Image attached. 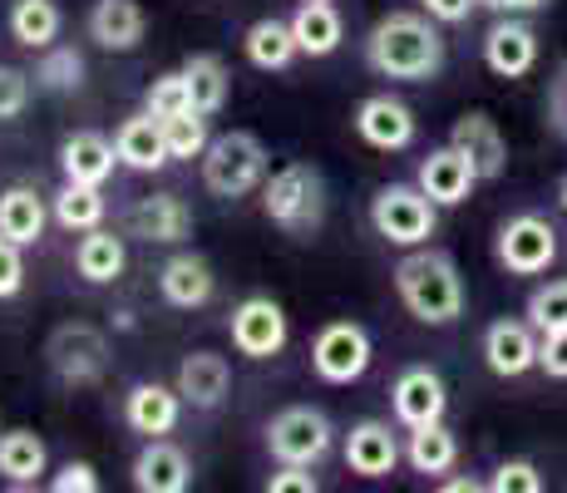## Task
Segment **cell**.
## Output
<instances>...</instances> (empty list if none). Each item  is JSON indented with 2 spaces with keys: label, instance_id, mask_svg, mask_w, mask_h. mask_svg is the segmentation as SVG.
<instances>
[{
  "label": "cell",
  "instance_id": "6da1fadb",
  "mask_svg": "<svg viewBox=\"0 0 567 493\" xmlns=\"http://www.w3.org/2000/svg\"><path fill=\"white\" fill-rule=\"evenodd\" d=\"M365 60H370V70L385 74V80L424 84L444 70V40L424 16L395 10V16L375 20V30L365 35Z\"/></svg>",
  "mask_w": 567,
  "mask_h": 493
},
{
  "label": "cell",
  "instance_id": "7a4b0ae2",
  "mask_svg": "<svg viewBox=\"0 0 567 493\" xmlns=\"http://www.w3.org/2000/svg\"><path fill=\"white\" fill-rule=\"evenodd\" d=\"M395 291L410 306L414 321L424 326H450L464 316V281L444 251H410L395 267Z\"/></svg>",
  "mask_w": 567,
  "mask_h": 493
},
{
  "label": "cell",
  "instance_id": "3957f363",
  "mask_svg": "<svg viewBox=\"0 0 567 493\" xmlns=\"http://www.w3.org/2000/svg\"><path fill=\"white\" fill-rule=\"evenodd\" d=\"M261 213L291 237H311L326 217V183L311 163H287L261 183Z\"/></svg>",
  "mask_w": 567,
  "mask_h": 493
},
{
  "label": "cell",
  "instance_id": "277c9868",
  "mask_svg": "<svg viewBox=\"0 0 567 493\" xmlns=\"http://www.w3.org/2000/svg\"><path fill=\"white\" fill-rule=\"evenodd\" d=\"M267 178V144L247 129H233V134H217L203 153V183L207 193L217 197H243L252 193L257 183Z\"/></svg>",
  "mask_w": 567,
  "mask_h": 493
},
{
  "label": "cell",
  "instance_id": "5b68a950",
  "mask_svg": "<svg viewBox=\"0 0 567 493\" xmlns=\"http://www.w3.org/2000/svg\"><path fill=\"white\" fill-rule=\"evenodd\" d=\"M434 197L424 188H410V183H390V188H380L370 197V223H375V233L385 237V243L395 247H420L434 237V223H440V213H434Z\"/></svg>",
  "mask_w": 567,
  "mask_h": 493
},
{
  "label": "cell",
  "instance_id": "8992f818",
  "mask_svg": "<svg viewBox=\"0 0 567 493\" xmlns=\"http://www.w3.org/2000/svg\"><path fill=\"white\" fill-rule=\"evenodd\" d=\"M45 360L64 386H94L109 366V341L104 331H94L90 321H64L50 331Z\"/></svg>",
  "mask_w": 567,
  "mask_h": 493
},
{
  "label": "cell",
  "instance_id": "52a82bcc",
  "mask_svg": "<svg viewBox=\"0 0 567 493\" xmlns=\"http://www.w3.org/2000/svg\"><path fill=\"white\" fill-rule=\"evenodd\" d=\"M267 449L281 464H321L331 454V420L316 404H291L267 424Z\"/></svg>",
  "mask_w": 567,
  "mask_h": 493
},
{
  "label": "cell",
  "instance_id": "ba28073f",
  "mask_svg": "<svg viewBox=\"0 0 567 493\" xmlns=\"http://www.w3.org/2000/svg\"><path fill=\"white\" fill-rule=\"evenodd\" d=\"M498 261L514 277H538L558 261V233H553L548 217L538 213H518L498 227Z\"/></svg>",
  "mask_w": 567,
  "mask_h": 493
},
{
  "label": "cell",
  "instance_id": "9c48e42d",
  "mask_svg": "<svg viewBox=\"0 0 567 493\" xmlns=\"http://www.w3.org/2000/svg\"><path fill=\"white\" fill-rule=\"evenodd\" d=\"M311 366H316V376H321L326 386H351V380H361L370 370L365 326H355V321L321 326V336H316V346H311Z\"/></svg>",
  "mask_w": 567,
  "mask_h": 493
},
{
  "label": "cell",
  "instance_id": "30bf717a",
  "mask_svg": "<svg viewBox=\"0 0 567 493\" xmlns=\"http://www.w3.org/2000/svg\"><path fill=\"white\" fill-rule=\"evenodd\" d=\"M227 331H233V346L243 350V356L271 360L281 346H287V311H281L271 296H247V301L233 311Z\"/></svg>",
  "mask_w": 567,
  "mask_h": 493
},
{
  "label": "cell",
  "instance_id": "8fae6325",
  "mask_svg": "<svg viewBox=\"0 0 567 493\" xmlns=\"http://www.w3.org/2000/svg\"><path fill=\"white\" fill-rule=\"evenodd\" d=\"M390 404H395V420L405 424V430H420V424L444 420L450 394H444V380L434 376L430 366H410L405 376L395 380V390H390Z\"/></svg>",
  "mask_w": 567,
  "mask_h": 493
},
{
  "label": "cell",
  "instance_id": "7c38bea8",
  "mask_svg": "<svg viewBox=\"0 0 567 493\" xmlns=\"http://www.w3.org/2000/svg\"><path fill=\"white\" fill-rule=\"evenodd\" d=\"M450 144L460 148L468 163H474L478 183H494L498 173L508 168V138L498 134V124H494V119L484 114V109H474V114H464L460 124H454Z\"/></svg>",
  "mask_w": 567,
  "mask_h": 493
},
{
  "label": "cell",
  "instance_id": "4fadbf2b",
  "mask_svg": "<svg viewBox=\"0 0 567 493\" xmlns=\"http://www.w3.org/2000/svg\"><path fill=\"white\" fill-rule=\"evenodd\" d=\"M538 326L533 321H494L484 331V360H488V370L494 376H504V380H518V376H528L533 366H538Z\"/></svg>",
  "mask_w": 567,
  "mask_h": 493
},
{
  "label": "cell",
  "instance_id": "5bb4252c",
  "mask_svg": "<svg viewBox=\"0 0 567 493\" xmlns=\"http://www.w3.org/2000/svg\"><path fill=\"white\" fill-rule=\"evenodd\" d=\"M355 134L380 153H400V148L414 144V114H410V104H400V99L370 94L365 104L355 109Z\"/></svg>",
  "mask_w": 567,
  "mask_h": 493
},
{
  "label": "cell",
  "instance_id": "9a60e30c",
  "mask_svg": "<svg viewBox=\"0 0 567 493\" xmlns=\"http://www.w3.org/2000/svg\"><path fill=\"white\" fill-rule=\"evenodd\" d=\"M484 64L498 74V80H523V74L538 64V35H533V25L504 16L484 35Z\"/></svg>",
  "mask_w": 567,
  "mask_h": 493
},
{
  "label": "cell",
  "instance_id": "2e32d148",
  "mask_svg": "<svg viewBox=\"0 0 567 493\" xmlns=\"http://www.w3.org/2000/svg\"><path fill=\"white\" fill-rule=\"evenodd\" d=\"M474 183H478L474 163H468L454 144H444V148H434L430 158H420V188L430 193L440 207L464 203V197L474 193Z\"/></svg>",
  "mask_w": 567,
  "mask_h": 493
},
{
  "label": "cell",
  "instance_id": "e0dca14e",
  "mask_svg": "<svg viewBox=\"0 0 567 493\" xmlns=\"http://www.w3.org/2000/svg\"><path fill=\"white\" fill-rule=\"evenodd\" d=\"M128 227H134V237H144V243H183V237L193 233V213L178 193H154V197H138L134 203Z\"/></svg>",
  "mask_w": 567,
  "mask_h": 493
},
{
  "label": "cell",
  "instance_id": "ac0fdd59",
  "mask_svg": "<svg viewBox=\"0 0 567 493\" xmlns=\"http://www.w3.org/2000/svg\"><path fill=\"white\" fill-rule=\"evenodd\" d=\"M193 484V464L178 444L148 440L144 454L134 459V489L138 493H183Z\"/></svg>",
  "mask_w": 567,
  "mask_h": 493
},
{
  "label": "cell",
  "instance_id": "d6986e66",
  "mask_svg": "<svg viewBox=\"0 0 567 493\" xmlns=\"http://www.w3.org/2000/svg\"><path fill=\"white\" fill-rule=\"evenodd\" d=\"M227 386H233V370L217 350H193L178 366V394L193 404V410H217L227 400Z\"/></svg>",
  "mask_w": 567,
  "mask_h": 493
},
{
  "label": "cell",
  "instance_id": "ffe728a7",
  "mask_svg": "<svg viewBox=\"0 0 567 493\" xmlns=\"http://www.w3.org/2000/svg\"><path fill=\"white\" fill-rule=\"evenodd\" d=\"M114 148H118V163H124V168H134V173H154V168H163V163L173 158L168 138H163V119H154L148 109L118 124Z\"/></svg>",
  "mask_w": 567,
  "mask_h": 493
},
{
  "label": "cell",
  "instance_id": "44dd1931",
  "mask_svg": "<svg viewBox=\"0 0 567 493\" xmlns=\"http://www.w3.org/2000/svg\"><path fill=\"white\" fill-rule=\"evenodd\" d=\"M346 464H351L361 479L395 474L400 444H395V434H390V424H380V420H361V424H355V430L346 434Z\"/></svg>",
  "mask_w": 567,
  "mask_h": 493
},
{
  "label": "cell",
  "instance_id": "7402d4cb",
  "mask_svg": "<svg viewBox=\"0 0 567 493\" xmlns=\"http://www.w3.org/2000/svg\"><path fill=\"white\" fill-rule=\"evenodd\" d=\"M128 424H134L138 434H148V440H158V434H168L173 424H178L183 414V394L158 386V380H144V386L128 390V404H124Z\"/></svg>",
  "mask_w": 567,
  "mask_h": 493
},
{
  "label": "cell",
  "instance_id": "603a6c76",
  "mask_svg": "<svg viewBox=\"0 0 567 493\" xmlns=\"http://www.w3.org/2000/svg\"><path fill=\"white\" fill-rule=\"evenodd\" d=\"M158 291L168 306H183V311H193V306H207V296H213V267H207L203 257H193V251H183V257H168L158 271Z\"/></svg>",
  "mask_w": 567,
  "mask_h": 493
},
{
  "label": "cell",
  "instance_id": "cb8c5ba5",
  "mask_svg": "<svg viewBox=\"0 0 567 493\" xmlns=\"http://www.w3.org/2000/svg\"><path fill=\"white\" fill-rule=\"evenodd\" d=\"M291 35H297V50L311 54V60H321V54H336L341 50V10L331 6V0H301V10L291 16Z\"/></svg>",
  "mask_w": 567,
  "mask_h": 493
},
{
  "label": "cell",
  "instance_id": "d4e9b609",
  "mask_svg": "<svg viewBox=\"0 0 567 493\" xmlns=\"http://www.w3.org/2000/svg\"><path fill=\"white\" fill-rule=\"evenodd\" d=\"M114 163H118V148L109 144L104 134H70L60 148V168L70 183H94V188H104Z\"/></svg>",
  "mask_w": 567,
  "mask_h": 493
},
{
  "label": "cell",
  "instance_id": "484cf974",
  "mask_svg": "<svg viewBox=\"0 0 567 493\" xmlns=\"http://www.w3.org/2000/svg\"><path fill=\"white\" fill-rule=\"evenodd\" d=\"M90 35L104 50H134L144 40V10H138V0H94Z\"/></svg>",
  "mask_w": 567,
  "mask_h": 493
},
{
  "label": "cell",
  "instance_id": "4316f807",
  "mask_svg": "<svg viewBox=\"0 0 567 493\" xmlns=\"http://www.w3.org/2000/svg\"><path fill=\"white\" fill-rule=\"evenodd\" d=\"M0 237L20 247H35L45 237V197L35 188H6L0 193Z\"/></svg>",
  "mask_w": 567,
  "mask_h": 493
},
{
  "label": "cell",
  "instance_id": "83f0119b",
  "mask_svg": "<svg viewBox=\"0 0 567 493\" xmlns=\"http://www.w3.org/2000/svg\"><path fill=\"white\" fill-rule=\"evenodd\" d=\"M247 60L257 64V70H287L291 54H297V35H291V20H257L252 30H247Z\"/></svg>",
  "mask_w": 567,
  "mask_h": 493
},
{
  "label": "cell",
  "instance_id": "f1b7e54d",
  "mask_svg": "<svg viewBox=\"0 0 567 493\" xmlns=\"http://www.w3.org/2000/svg\"><path fill=\"white\" fill-rule=\"evenodd\" d=\"M124 261H128L124 237L104 233V227H94V233L80 243V251H74V267H80V277H84V281H94V287L114 281L118 271H124Z\"/></svg>",
  "mask_w": 567,
  "mask_h": 493
},
{
  "label": "cell",
  "instance_id": "f546056e",
  "mask_svg": "<svg viewBox=\"0 0 567 493\" xmlns=\"http://www.w3.org/2000/svg\"><path fill=\"white\" fill-rule=\"evenodd\" d=\"M45 440L30 430H10L0 434V474L10 479V484H35L40 474H45Z\"/></svg>",
  "mask_w": 567,
  "mask_h": 493
},
{
  "label": "cell",
  "instance_id": "4dcf8cb0",
  "mask_svg": "<svg viewBox=\"0 0 567 493\" xmlns=\"http://www.w3.org/2000/svg\"><path fill=\"white\" fill-rule=\"evenodd\" d=\"M10 35L25 50H50L60 35V6L54 0H16L10 10Z\"/></svg>",
  "mask_w": 567,
  "mask_h": 493
},
{
  "label": "cell",
  "instance_id": "1f68e13d",
  "mask_svg": "<svg viewBox=\"0 0 567 493\" xmlns=\"http://www.w3.org/2000/svg\"><path fill=\"white\" fill-rule=\"evenodd\" d=\"M405 459L414 464V474H444V469L460 459V440H454V430H444V420L420 424V430H410Z\"/></svg>",
  "mask_w": 567,
  "mask_h": 493
},
{
  "label": "cell",
  "instance_id": "d6a6232c",
  "mask_svg": "<svg viewBox=\"0 0 567 493\" xmlns=\"http://www.w3.org/2000/svg\"><path fill=\"white\" fill-rule=\"evenodd\" d=\"M54 217H60V227H70V233H94V227L104 223V193L94 188V183L64 178V188L54 193Z\"/></svg>",
  "mask_w": 567,
  "mask_h": 493
},
{
  "label": "cell",
  "instance_id": "836d02e7",
  "mask_svg": "<svg viewBox=\"0 0 567 493\" xmlns=\"http://www.w3.org/2000/svg\"><path fill=\"white\" fill-rule=\"evenodd\" d=\"M183 80H188V94H193V109L198 114H217L227 104V64L217 54H193L183 64Z\"/></svg>",
  "mask_w": 567,
  "mask_h": 493
},
{
  "label": "cell",
  "instance_id": "e575fe53",
  "mask_svg": "<svg viewBox=\"0 0 567 493\" xmlns=\"http://www.w3.org/2000/svg\"><path fill=\"white\" fill-rule=\"evenodd\" d=\"M163 138H168V153L173 158H203L207 153V114H198V109H183V114L163 119Z\"/></svg>",
  "mask_w": 567,
  "mask_h": 493
},
{
  "label": "cell",
  "instance_id": "d590c367",
  "mask_svg": "<svg viewBox=\"0 0 567 493\" xmlns=\"http://www.w3.org/2000/svg\"><path fill=\"white\" fill-rule=\"evenodd\" d=\"M528 321L538 331H567V281H548L528 296Z\"/></svg>",
  "mask_w": 567,
  "mask_h": 493
},
{
  "label": "cell",
  "instance_id": "8d00e7d4",
  "mask_svg": "<svg viewBox=\"0 0 567 493\" xmlns=\"http://www.w3.org/2000/svg\"><path fill=\"white\" fill-rule=\"evenodd\" d=\"M35 80L45 84V90H54V94L80 90V80H84V60H80L74 50H45V60H40Z\"/></svg>",
  "mask_w": 567,
  "mask_h": 493
},
{
  "label": "cell",
  "instance_id": "74e56055",
  "mask_svg": "<svg viewBox=\"0 0 567 493\" xmlns=\"http://www.w3.org/2000/svg\"><path fill=\"white\" fill-rule=\"evenodd\" d=\"M183 109H193V94H188L183 70L178 74H158L154 90H148V114H154V119H173V114H183Z\"/></svg>",
  "mask_w": 567,
  "mask_h": 493
},
{
  "label": "cell",
  "instance_id": "f35d334b",
  "mask_svg": "<svg viewBox=\"0 0 567 493\" xmlns=\"http://www.w3.org/2000/svg\"><path fill=\"white\" fill-rule=\"evenodd\" d=\"M488 489L494 493H538L543 479H538V469H533L528 459H504V464L494 469V479H488Z\"/></svg>",
  "mask_w": 567,
  "mask_h": 493
},
{
  "label": "cell",
  "instance_id": "ab89813d",
  "mask_svg": "<svg viewBox=\"0 0 567 493\" xmlns=\"http://www.w3.org/2000/svg\"><path fill=\"white\" fill-rule=\"evenodd\" d=\"M30 104V74L16 70V64H0V119L25 114Z\"/></svg>",
  "mask_w": 567,
  "mask_h": 493
},
{
  "label": "cell",
  "instance_id": "60d3db41",
  "mask_svg": "<svg viewBox=\"0 0 567 493\" xmlns=\"http://www.w3.org/2000/svg\"><path fill=\"white\" fill-rule=\"evenodd\" d=\"M538 370H543V376H553V380H567V331H543Z\"/></svg>",
  "mask_w": 567,
  "mask_h": 493
},
{
  "label": "cell",
  "instance_id": "b9f144b4",
  "mask_svg": "<svg viewBox=\"0 0 567 493\" xmlns=\"http://www.w3.org/2000/svg\"><path fill=\"white\" fill-rule=\"evenodd\" d=\"M25 287V261H20V243L0 237V301Z\"/></svg>",
  "mask_w": 567,
  "mask_h": 493
},
{
  "label": "cell",
  "instance_id": "7bdbcfd3",
  "mask_svg": "<svg viewBox=\"0 0 567 493\" xmlns=\"http://www.w3.org/2000/svg\"><path fill=\"white\" fill-rule=\"evenodd\" d=\"M50 489L54 493H94V489H100V474H94V464H84V459H80V464L70 459V464L50 479Z\"/></svg>",
  "mask_w": 567,
  "mask_h": 493
},
{
  "label": "cell",
  "instance_id": "ee69618b",
  "mask_svg": "<svg viewBox=\"0 0 567 493\" xmlns=\"http://www.w3.org/2000/svg\"><path fill=\"white\" fill-rule=\"evenodd\" d=\"M311 464H281V474L267 479L271 493H316L321 484H316V474H307Z\"/></svg>",
  "mask_w": 567,
  "mask_h": 493
},
{
  "label": "cell",
  "instance_id": "f6af8a7d",
  "mask_svg": "<svg viewBox=\"0 0 567 493\" xmlns=\"http://www.w3.org/2000/svg\"><path fill=\"white\" fill-rule=\"evenodd\" d=\"M548 124L553 134L567 138V64L553 74V90H548Z\"/></svg>",
  "mask_w": 567,
  "mask_h": 493
},
{
  "label": "cell",
  "instance_id": "bcb514c9",
  "mask_svg": "<svg viewBox=\"0 0 567 493\" xmlns=\"http://www.w3.org/2000/svg\"><path fill=\"white\" fill-rule=\"evenodd\" d=\"M424 10H430V20H444V25H460L468 20V10L478 6V0H420Z\"/></svg>",
  "mask_w": 567,
  "mask_h": 493
},
{
  "label": "cell",
  "instance_id": "7dc6e473",
  "mask_svg": "<svg viewBox=\"0 0 567 493\" xmlns=\"http://www.w3.org/2000/svg\"><path fill=\"white\" fill-rule=\"evenodd\" d=\"M478 6L498 10V16H528V10H548L553 0H478Z\"/></svg>",
  "mask_w": 567,
  "mask_h": 493
},
{
  "label": "cell",
  "instance_id": "c3c4849f",
  "mask_svg": "<svg viewBox=\"0 0 567 493\" xmlns=\"http://www.w3.org/2000/svg\"><path fill=\"white\" fill-rule=\"evenodd\" d=\"M444 493H478V489H488V484H478V479H450V484H440Z\"/></svg>",
  "mask_w": 567,
  "mask_h": 493
},
{
  "label": "cell",
  "instance_id": "681fc988",
  "mask_svg": "<svg viewBox=\"0 0 567 493\" xmlns=\"http://www.w3.org/2000/svg\"><path fill=\"white\" fill-rule=\"evenodd\" d=\"M558 207H563V213H567V178L558 183Z\"/></svg>",
  "mask_w": 567,
  "mask_h": 493
}]
</instances>
